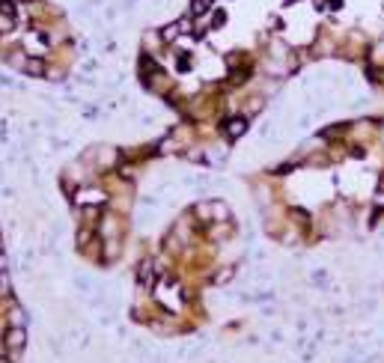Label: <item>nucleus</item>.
I'll list each match as a JSON object with an SVG mask.
<instances>
[{
	"instance_id": "obj_5",
	"label": "nucleus",
	"mask_w": 384,
	"mask_h": 363,
	"mask_svg": "<svg viewBox=\"0 0 384 363\" xmlns=\"http://www.w3.org/2000/svg\"><path fill=\"white\" fill-rule=\"evenodd\" d=\"M0 363H6V357H0Z\"/></svg>"
},
{
	"instance_id": "obj_3",
	"label": "nucleus",
	"mask_w": 384,
	"mask_h": 363,
	"mask_svg": "<svg viewBox=\"0 0 384 363\" xmlns=\"http://www.w3.org/2000/svg\"><path fill=\"white\" fill-rule=\"evenodd\" d=\"M211 9V0H194L191 3V15H203Z\"/></svg>"
},
{
	"instance_id": "obj_4",
	"label": "nucleus",
	"mask_w": 384,
	"mask_h": 363,
	"mask_svg": "<svg viewBox=\"0 0 384 363\" xmlns=\"http://www.w3.org/2000/svg\"><path fill=\"white\" fill-rule=\"evenodd\" d=\"M15 27V15H6V12H0V33H9Z\"/></svg>"
},
{
	"instance_id": "obj_6",
	"label": "nucleus",
	"mask_w": 384,
	"mask_h": 363,
	"mask_svg": "<svg viewBox=\"0 0 384 363\" xmlns=\"http://www.w3.org/2000/svg\"><path fill=\"white\" fill-rule=\"evenodd\" d=\"M0 253H3V244H0Z\"/></svg>"
},
{
	"instance_id": "obj_1",
	"label": "nucleus",
	"mask_w": 384,
	"mask_h": 363,
	"mask_svg": "<svg viewBox=\"0 0 384 363\" xmlns=\"http://www.w3.org/2000/svg\"><path fill=\"white\" fill-rule=\"evenodd\" d=\"M24 343H27V333H24V328H21V325L9 328V330H6V336H3V346H6V351H9L12 357H18V354H21Z\"/></svg>"
},
{
	"instance_id": "obj_2",
	"label": "nucleus",
	"mask_w": 384,
	"mask_h": 363,
	"mask_svg": "<svg viewBox=\"0 0 384 363\" xmlns=\"http://www.w3.org/2000/svg\"><path fill=\"white\" fill-rule=\"evenodd\" d=\"M245 128H247V119H242V116H238V119H229L227 134H229V137H238V134H242Z\"/></svg>"
}]
</instances>
